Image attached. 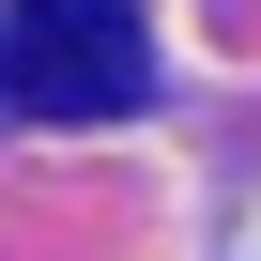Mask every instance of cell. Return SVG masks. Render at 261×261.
<instances>
[{"label": "cell", "instance_id": "1", "mask_svg": "<svg viewBox=\"0 0 261 261\" xmlns=\"http://www.w3.org/2000/svg\"><path fill=\"white\" fill-rule=\"evenodd\" d=\"M154 92L123 0H0V123H108Z\"/></svg>", "mask_w": 261, "mask_h": 261}]
</instances>
